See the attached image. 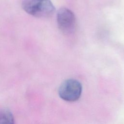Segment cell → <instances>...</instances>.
<instances>
[{
	"label": "cell",
	"instance_id": "cell-1",
	"mask_svg": "<svg viewBox=\"0 0 124 124\" xmlns=\"http://www.w3.org/2000/svg\"><path fill=\"white\" fill-rule=\"evenodd\" d=\"M22 7L27 13L39 18L51 16L55 10L50 0H23Z\"/></svg>",
	"mask_w": 124,
	"mask_h": 124
},
{
	"label": "cell",
	"instance_id": "cell-2",
	"mask_svg": "<svg viewBox=\"0 0 124 124\" xmlns=\"http://www.w3.org/2000/svg\"><path fill=\"white\" fill-rule=\"evenodd\" d=\"M81 92V83L75 79L65 80L61 84L58 90L60 97L68 102H74L78 100Z\"/></svg>",
	"mask_w": 124,
	"mask_h": 124
},
{
	"label": "cell",
	"instance_id": "cell-3",
	"mask_svg": "<svg viewBox=\"0 0 124 124\" xmlns=\"http://www.w3.org/2000/svg\"><path fill=\"white\" fill-rule=\"evenodd\" d=\"M57 22L60 31L64 34L69 35L75 31L76 18L70 9L61 8L57 13Z\"/></svg>",
	"mask_w": 124,
	"mask_h": 124
},
{
	"label": "cell",
	"instance_id": "cell-4",
	"mask_svg": "<svg viewBox=\"0 0 124 124\" xmlns=\"http://www.w3.org/2000/svg\"><path fill=\"white\" fill-rule=\"evenodd\" d=\"M0 124H15L14 115L9 109H0Z\"/></svg>",
	"mask_w": 124,
	"mask_h": 124
}]
</instances>
